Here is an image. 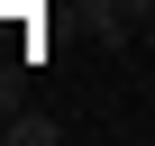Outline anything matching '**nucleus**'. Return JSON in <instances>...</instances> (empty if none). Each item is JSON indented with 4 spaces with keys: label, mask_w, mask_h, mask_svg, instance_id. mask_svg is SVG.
<instances>
[{
    "label": "nucleus",
    "mask_w": 155,
    "mask_h": 146,
    "mask_svg": "<svg viewBox=\"0 0 155 146\" xmlns=\"http://www.w3.org/2000/svg\"><path fill=\"white\" fill-rule=\"evenodd\" d=\"M146 18H155V0H91V37L101 46H128Z\"/></svg>",
    "instance_id": "obj_1"
},
{
    "label": "nucleus",
    "mask_w": 155,
    "mask_h": 146,
    "mask_svg": "<svg viewBox=\"0 0 155 146\" xmlns=\"http://www.w3.org/2000/svg\"><path fill=\"white\" fill-rule=\"evenodd\" d=\"M9 146H64V119L55 110H18L9 119Z\"/></svg>",
    "instance_id": "obj_2"
},
{
    "label": "nucleus",
    "mask_w": 155,
    "mask_h": 146,
    "mask_svg": "<svg viewBox=\"0 0 155 146\" xmlns=\"http://www.w3.org/2000/svg\"><path fill=\"white\" fill-rule=\"evenodd\" d=\"M18 110H28V64L9 55V64H0V119H18Z\"/></svg>",
    "instance_id": "obj_3"
},
{
    "label": "nucleus",
    "mask_w": 155,
    "mask_h": 146,
    "mask_svg": "<svg viewBox=\"0 0 155 146\" xmlns=\"http://www.w3.org/2000/svg\"><path fill=\"white\" fill-rule=\"evenodd\" d=\"M146 46H155V18H146Z\"/></svg>",
    "instance_id": "obj_4"
}]
</instances>
